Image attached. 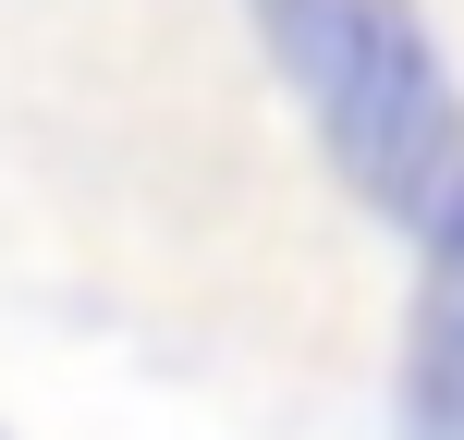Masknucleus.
Segmentation results:
<instances>
[{
	"label": "nucleus",
	"instance_id": "1",
	"mask_svg": "<svg viewBox=\"0 0 464 440\" xmlns=\"http://www.w3.org/2000/svg\"><path fill=\"white\" fill-rule=\"evenodd\" d=\"M256 49H269L294 122L367 220L403 245H452L464 232V86L452 49L416 0H245Z\"/></svg>",
	"mask_w": 464,
	"mask_h": 440
},
{
	"label": "nucleus",
	"instance_id": "2",
	"mask_svg": "<svg viewBox=\"0 0 464 440\" xmlns=\"http://www.w3.org/2000/svg\"><path fill=\"white\" fill-rule=\"evenodd\" d=\"M392 428L403 440H464V232L428 245V269H416L403 355H392Z\"/></svg>",
	"mask_w": 464,
	"mask_h": 440
},
{
	"label": "nucleus",
	"instance_id": "3",
	"mask_svg": "<svg viewBox=\"0 0 464 440\" xmlns=\"http://www.w3.org/2000/svg\"><path fill=\"white\" fill-rule=\"evenodd\" d=\"M0 440H13V428H0Z\"/></svg>",
	"mask_w": 464,
	"mask_h": 440
}]
</instances>
